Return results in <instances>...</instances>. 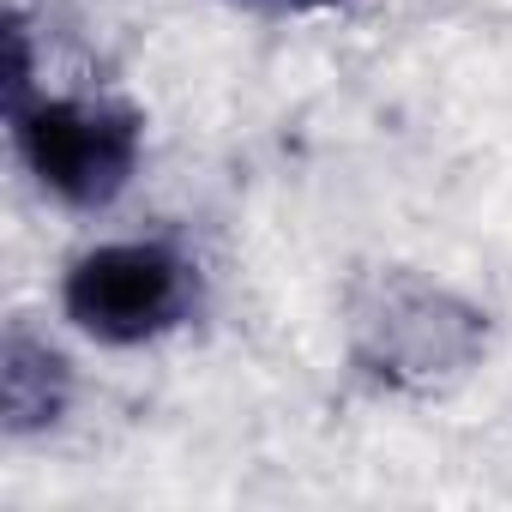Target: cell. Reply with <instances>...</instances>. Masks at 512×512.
<instances>
[{
  "label": "cell",
  "mask_w": 512,
  "mask_h": 512,
  "mask_svg": "<svg viewBox=\"0 0 512 512\" xmlns=\"http://www.w3.org/2000/svg\"><path fill=\"white\" fill-rule=\"evenodd\" d=\"M19 163L37 175V187L73 211H103L115 205L145 157V127L127 103L115 97H85V91H31L7 103Z\"/></svg>",
  "instance_id": "6da1fadb"
},
{
  "label": "cell",
  "mask_w": 512,
  "mask_h": 512,
  "mask_svg": "<svg viewBox=\"0 0 512 512\" xmlns=\"http://www.w3.org/2000/svg\"><path fill=\"white\" fill-rule=\"evenodd\" d=\"M199 302V266L175 241H97L61 278V308L67 320L115 350L151 344L175 332Z\"/></svg>",
  "instance_id": "7a4b0ae2"
},
{
  "label": "cell",
  "mask_w": 512,
  "mask_h": 512,
  "mask_svg": "<svg viewBox=\"0 0 512 512\" xmlns=\"http://www.w3.org/2000/svg\"><path fill=\"white\" fill-rule=\"evenodd\" d=\"M0 398H7V428L13 434L49 428L67 410V362L49 344H37L31 332H13L7 338V368H0Z\"/></svg>",
  "instance_id": "3957f363"
},
{
  "label": "cell",
  "mask_w": 512,
  "mask_h": 512,
  "mask_svg": "<svg viewBox=\"0 0 512 512\" xmlns=\"http://www.w3.org/2000/svg\"><path fill=\"white\" fill-rule=\"evenodd\" d=\"M266 7H296V13H308V7H332V0H266Z\"/></svg>",
  "instance_id": "277c9868"
}]
</instances>
